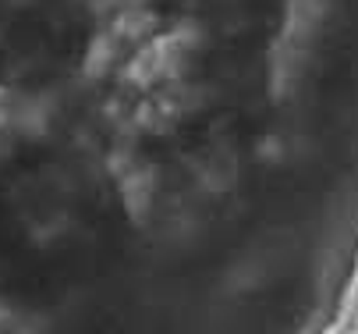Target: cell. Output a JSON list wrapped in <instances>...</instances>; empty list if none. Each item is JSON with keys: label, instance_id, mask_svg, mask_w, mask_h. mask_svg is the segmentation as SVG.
I'll return each mask as SVG.
<instances>
[{"label": "cell", "instance_id": "1", "mask_svg": "<svg viewBox=\"0 0 358 334\" xmlns=\"http://www.w3.org/2000/svg\"><path fill=\"white\" fill-rule=\"evenodd\" d=\"M15 114H18V107H15V100H11V92L0 89V135H4V128L15 121Z\"/></svg>", "mask_w": 358, "mask_h": 334}]
</instances>
